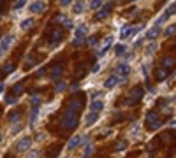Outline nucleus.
Returning <instances> with one entry per match:
<instances>
[{"label": "nucleus", "mask_w": 176, "mask_h": 158, "mask_svg": "<svg viewBox=\"0 0 176 158\" xmlns=\"http://www.w3.org/2000/svg\"><path fill=\"white\" fill-rule=\"evenodd\" d=\"M62 125L65 126L67 130H74L77 125V114L76 111H72L67 107L65 111H64V118H62Z\"/></svg>", "instance_id": "nucleus-1"}, {"label": "nucleus", "mask_w": 176, "mask_h": 158, "mask_svg": "<svg viewBox=\"0 0 176 158\" xmlns=\"http://www.w3.org/2000/svg\"><path fill=\"white\" fill-rule=\"evenodd\" d=\"M159 126H162V121H160L157 111H148L146 114V128L148 130H157Z\"/></svg>", "instance_id": "nucleus-2"}, {"label": "nucleus", "mask_w": 176, "mask_h": 158, "mask_svg": "<svg viewBox=\"0 0 176 158\" xmlns=\"http://www.w3.org/2000/svg\"><path fill=\"white\" fill-rule=\"evenodd\" d=\"M130 74V67H129V63H125V62H121L120 65L116 67V77H118V81H125L127 76Z\"/></svg>", "instance_id": "nucleus-3"}, {"label": "nucleus", "mask_w": 176, "mask_h": 158, "mask_svg": "<svg viewBox=\"0 0 176 158\" xmlns=\"http://www.w3.org/2000/svg\"><path fill=\"white\" fill-rule=\"evenodd\" d=\"M143 27H130V25H125V27L120 30V39L121 41H125L127 37H130V35H136Z\"/></svg>", "instance_id": "nucleus-4"}, {"label": "nucleus", "mask_w": 176, "mask_h": 158, "mask_svg": "<svg viewBox=\"0 0 176 158\" xmlns=\"http://www.w3.org/2000/svg\"><path fill=\"white\" fill-rule=\"evenodd\" d=\"M86 32H88V28L86 25H79L76 30V39H74V46H79V44H83V41H85V37H86Z\"/></svg>", "instance_id": "nucleus-5"}, {"label": "nucleus", "mask_w": 176, "mask_h": 158, "mask_svg": "<svg viewBox=\"0 0 176 158\" xmlns=\"http://www.w3.org/2000/svg\"><path fill=\"white\" fill-rule=\"evenodd\" d=\"M62 39H64V28H53V30H51V33H50L51 46H56Z\"/></svg>", "instance_id": "nucleus-6"}, {"label": "nucleus", "mask_w": 176, "mask_h": 158, "mask_svg": "<svg viewBox=\"0 0 176 158\" xmlns=\"http://www.w3.org/2000/svg\"><path fill=\"white\" fill-rule=\"evenodd\" d=\"M113 2H108L106 6H102V9H100L99 12H97V16H95V19L97 21H102V19H106V18L109 16V12H111V9H113Z\"/></svg>", "instance_id": "nucleus-7"}, {"label": "nucleus", "mask_w": 176, "mask_h": 158, "mask_svg": "<svg viewBox=\"0 0 176 158\" xmlns=\"http://www.w3.org/2000/svg\"><path fill=\"white\" fill-rule=\"evenodd\" d=\"M12 42H14V35H6V37L0 39V53H6L12 46Z\"/></svg>", "instance_id": "nucleus-8"}, {"label": "nucleus", "mask_w": 176, "mask_h": 158, "mask_svg": "<svg viewBox=\"0 0 176 158\" xmlns=\"http://www.w3.org/2000/svg\"><path fill=\"white\" fill-rule=\"evenodd\" d=\"M143 88H134V90H132L130 92V100H127V104H132V102H139V100H141V98H143Z\"/></svg>", "instance_id": "nucleus-9"}, {"label": "nucleus", "mask_w": 176, "mask_h": 158, "mask_svg": "<svg viewBox=\"0 0 176 158\" xmlns=\"http://www.w3.org/2000/svg\"><path fill=\"white\" fill-rule=\"evenodd\" d=\"M30 146H32V139H30V137H23L21 141L16 142V149L18 151H27Z\"/></svg>", "instance_id": "nucleus-10"}, {"label": "nucleus", "mask_w": 176, "mask_h": 158, "mask_svg": "<svg viewBox=\"0 0 176 158\" xmlns=\"http://www.w3.org/2000/svg\"><path fill=\"white\" fill-rule=\"evenodd\" d=\"M44 9H46L44 2H33V4H30V12H33V14H41V12H44Z\"/></svg>", "instance_id": "nucleus-11"}, {"label": "nucleus", "mask_w": 176, "mask_h": 158, "mask_svg": "<svg viewBox=\"0 0 176 158\" xmlns=\"http://www.w3.org/2000/svg\"><path fill=\"white\" fill-rule=\"evenodd\" d=\"M116 83H120V81H118L116 74H113V76H109V77H108V79L104 81V88H106V90H111V88H115V86H116Z\"/></svg>", "instance_id": "nucleus-12"}, {"label": "nucleus", "mask_w": 176, "mask_h": 158, "mask_svg": "<svg viewBox=\"0 0 176 158\" xmlns=\"http://www.w3.org/2000/svg\"><path fill=\"white\" fill-rule=\"evenodd\" d=\"M62 72H64V70H62V65H60V63H58V65H55L53 69H51L50 79H51V81H56V79H58V77L62 76Z\"/></svg>", "instance_id": "nucleus-13"}, {"label": "nucleus", "mask_w": 176, "mask_h": 158, "mask_svg": "<svg viewBox=\"0 0 176 158\" xmlns=\"http://www.w3.org/2000/svg\"><path fill=\"white\" fill-rule=\"evenodd\" d=\"M37 116H39V107H33L32 113H30V118H28V128H33L35 121H37Z\"/></svg>", "instance_id": "nucleus-14"}, {"label": "nucleus", "mask_w": 176, "mask_h": 158, "mask_svg": "<svg viewBox=\"0 0 176 158\" xmlns=\"http://www.w3.org/2000/svg\"><path fill=\"white\" fill-rule=\"evenodd\" d=\"M159 33H160V28L157 27V25H153V27L148 30V33H146V39H148V41H153V39H157Z\"/></svg>", "instance_id": "nucleus-15"}, {"label": "nucleus", "mask_w": 176, "mask_h": 158, "mask_svg": "<svg viewBox=\"0 0 176 158\" xmlns=\"http://www.w3.org/2000/svg\"><path fill=\"white\" fill-rule=\"evenodd\" d=\"M97 120H99V114L90 111V113H88V116H86V120H85V125H86V126H92Z\"/></svg>", "instance_id": "nucleus-16"}, {"label": "nucleus", "mask_w": 176, "mask_h": 158, "mask_svg": "<svg viewBox=\"0 0 176 158\" xmlns=\"http://www.w3.org/2000/svg\"><path fill=\"white\" fill-rule=\"evenodd\" d=\"M111 44H113V37H108L104 41V46H102V49L99 51V55H97V56H104L106 53H108V49L111 48Z\"/></svg>", "instance_id": "nucleus-17"}, {"label": "nucleus", "mask_w": 176, "mask_h": 158, "mask_svg": "<svg viewBox=\"0 0 176 158\" xmlns=\"http://www.w3.org/2000/svg\"><path fill=\"white\" fill-rule=\"evenodd\" d=\"M102 109H104V104L100 102V100H94L92 105H90V111H92V113H97V114H99Z\"/></svg>", "instance_id": "nucleus-18"}, {"label": "nucleus", "mask_w": 176, "mask_h": 158, "mask_svg": "<svg viewBox=\"0 0 176 158\" xmlns=\"http://www.w3.org/2000/svg\"><path fill=\"white\" fill-rule=\"evenodd\" d=\"M174 65H176V60L173 58V56H165L164 60H162V67L167 69V70H169L171 67H174Z\"/></svg>", "instance_id": "nucleus-19"}, {"label": "nucleus", "mask_w": 176, "mask_h": 158, "mask_svg": "<svg viewBox=\"0 0 176 158\" xmlns=\"http://www.w3.org/2000/svg\"><path fill=\"white\" fill-rule=\"evenodd\" d=\"M7 120H9V123H14V125H16L18 121L21 120V111H12Z\"/></svg>", "instance_id": "nucleus-20"}, {"label": "nucleus", "mask_w": 176, "mask_h": 158, "mask_svg": "<svg viewBox=\"0 0 176 158\" xmlns=\"http://www.w3.org/2000/svg\"><path fill=\"white\" fill-rule=\"evenodd\" d=\"M167 76H169V72H167V69H164V67H160L159 70H157V74H155L157 81H164Z\"/></svg>", "instance_id": "nucleus-21"}, {"label": "nucleus", "mask_w": 176, "mask_h": 158, "mask_svg": "<svg viewBox=\"0 0 176 158\" xmlns=\"http://www.w3.org/2000/svg\"><path fill=\"white\" fill-rule=\"evenodd\" d=\"M79 144H81V137H79V135H77V137H72L71 142L67 144V149H74V147L79 146Z\"/></svg>", "instance_id": "nucleus-22"}, {"label": "nucleus", "mask_w": 176, "mask_h": 158, "mask_svg": "<svg viewBox=\"0 0 176 158\" xmlns=\"http://www.w3.org/2000/svg\"><path fill=\"white\" fill-rule=\"evenodd\" d=\"M56 21L62 23V25H65L67 28H72V21L69 19V18H65V16H56Z\"/></svg>", "instance_id": "nucleus-23"}, {"label": "nucleus", "mask_w": 176, "mask_h": 158, "mask_svg": "<svg viewBox=\"0 0 176 158\" xmlns=\"http://www.w3.org/2000/svg\"><path fill=\"white\" fill-rule=\"evenodd\" d=\"M14 69H16V65H14V63H7V65L2 69V70H4V72H2V76H7V74H11Z\"/></svg>", "instance_id": "nucleus-24"}, {"label": "nucleus", "mask_w": 176, "mask_h": 158, "mask_svg": "<svg viewBox=\"0 0 176 158\" xmlns=\"http://www.w3.org/2000/svg\"><path fill=\"white\" fill-rule=\"evenodd\" d=\"M33 23H35V21H33L32 18H28V19H25V21H21V28H23V30H28V28L32 27Z\"/></svg>", "instance_id": "nucleus-25"}, {"label": "nucleus", "mask_w": 176, "mask_h": 158, "mask_svg": "<svg viewBox=\"0 0 176 158\" xmlns=\"http://www.w3.org/2000/svg\"><path fill=\"white\" fill-rule=\"evenodd\" d=\"M125 46H123V44H120V46H116L115 48V55L116 56H121V55H125Z\"/></svg>", "instance_id": "nucleus-26"}, {"label": "nucleus", "mask_w": 176, "mask_h": 158, "mask_svg": "<svg viewBox=\"0 0 176 158\" xmlns=\"http://www.w3.org/2000/svg\"><path fill=\"white\" fill-rule=\"evenodd\" d=\"M174 32H176V25H169V27L164 30V35L165 37H169V35H173Z\"/></svg>", "instance_id": "nucleus-27"}, {"label": "nucleus", "mask_w": 176, "mask_h": 158, "mask_svg": "<svg viewBox=\"0 0 176 158\" xmlns=\"http://www.w3.org/2000/svg\"><path fill=\"white\" fill-rule=\"evenodd\" d=\"M12 93H14V95H21L23 93V84H20V83L14 84V86H12Z\"/></svg>", "instance_id": "nucleus-28"}, {"label": "nucleus", "mask_w": 176, "mask_h": 158, "mask_svg": "<svg viewBox=\"0 0 176 158\" xmlns=\"http://www.w3.org/2000/svg\"><path fill=\"white\" fill-rule=\"evenodd\" d=\"M25 4H27L25 0H18L16 4L12 6V9H14V11H18V9H23V7H25Z\"/></svg>", "instance_id": "nucleus-29"}, {"label": "nucleus", "mask_w": 176, "mask_h": 158, "mask_svg": "<svg viewBox=\"0 0 176 158\" xmlns=\"http://www.w3.org/2000/svg\"><path fill=\"white\" fill-rule=\"evenodd\" d=\"M92 149H94V147H92V144L88 142V144H86V149H85V153H83V158H88V156H90V153H92Z\"/></svg>", "instance_id": "nucleus-30"}, {"label": "nucleus", "mask_w": 176, "mask_h": 158, "mask_svg": "<svg viewBox=\"0 0 176 158\" xmlns=\"http://www.w3.org/2000/svg\"><path fill=\"white\" fill-rule=\"evenodd\" d=\"M97 41H99V35H92V37L88 39V46H95Z\"/></svg>", "instance_id": "nucleus-31"}, {"label": "nucleus", "mask_w": 176, "mask_h": 158, "mask_svg": "<svg viewBox=\"0 0 176 158\" xmlns=\"http://www.w3.org/2000/svg\"><path fill=\"white\" fill-rule=\"evenodd\" d=\"M64 90H67V84L65 83H58V84H56V92L60 93V92H64Z\"/></svg>", "instance_id": "nucleus-32"}, {"label": "nucleus", "mask_w": 176, "mask_h": 158, "mask_svg": "<svg viewBox=\"0 0 176 158\" xmlns=\"http://www.w3.org/2000/svg\"><path fill=\"white\" fill-rule=\"evenodd\" d=\"M6 104H9V105L16 104V97H14V95H11V97H6Z\"/></svg>", "instance_id": "nucleus-33"}, {"label": "nucleus", "mask_w": 176, "mask_h": 158, "mask_svg": "<svg viewBox=\"0 0 176 158\" xmlns=\"http://www.w3.org/2000/svg\"><path fill=\"white\" fill-rule=\"evenodd\" d=\"M81 11H83V4H81V2H79V4H74V12H76V14H79Z\"/></svg>", "instance_id": "nucleus-34"}, {"label": "nucleus", "mask_w": 176, "mask_h": 158, "mask_svg": "<svg viewBox=\"0 0 176 158\" xmlns=\"http://www.w3.org/2000/svg\"><path fill=\"white\" fill-rule=\"evenodd\" d=\"M127 146H129V144H127L125 141H123V142H118V144H116V149H121V151H123V149H127Z\"/></svg>", "instance_id": "nucleus-35"}, {"label": "nucleus", "mask_w": 176, "mask_h": 158, "mask_svg": "<svg viewBox=\"0 0 176 158\" xmlns=\"http://www.w3.org/2000/svg\"><path fill=\"white\" fill-rule=\"evenodd\" d=\"M21 128H23L21 123H16V125H14V128H12V134H18V132L21 130Z\"/></svg>", "instance_id": "nucleus-36"}, {"label": "nucleus", "mask_w": 176, "mask_h": 158, "mask_svg": "<svg viewBox=\"0 0 176 158\" xmlns=\"http://www.w3.org/2000/svg\"><path fill=\"white\" fill-rule=\"evenodd\" d=\"M100 6H102L100 2H92V4H90V7H92V9H99Z\"/></svg>", "instance_id": "nucleus-37"}, {"label": "nucleus", "mask_w": 176, "mask_h": 158, "mask_svg": "<svg viewBox=\"0 0 176 158\" xmlns=\"http://www.w3.org/2000/svg\"><path fill=\"white\" fill-rule=\"evenodd\" d=\"M99 69H100V65H99V63H95V65L92 67V72L95 74V72H99Z\"/></svg>", "instance_id": "nucleus-38"}, {"label": "nucleus", "mask_w": 176, "mask_h": 158, "mask_svg": "<svg viewBox=\"0 0 176 158\" xmlns=\"http://www.w3.org/2000/svg\"><path fill=\"white\" fill-rule=\"evenodd\" d=\"M4 9H6V4H4V2H0V14L4 12Z\"/></svg>", "instance_id": "nucleus-39"}, {"label": "nucleus", "mask_w": 176, "mask_h": 158, "mask_svg": "<svg viewBox=\"0 0 176 158\" xmlns=\"http://www.w3.org/2000/svg\"><path fill=\"white\" fill-rule=\"evenodd\" d=\"M0 141H2V134H0Z\"/></svg>", "instance_id": "nucleus-40"}, {"label": "nucleus", "mask_w": 176, "mask_h": 158, "mask_svg": "<svg viewBox=\"0 0 176 158\" xmlns=\"http://www.w3.org/2000/svg\"><path fill=\"white\" fill-rule=\"evenodd\" d=\"M100 158H106V156H100Z\"/></svg>", "instance_id": "nucleus-41"}, {"label": "nucleus", "mask_w": 176, "mask_h": 158, "mask_svg": "<svg viewBox=\"0 0 176 158\" xmlns=\"http://www.w3.org/2000/svg\"><path fill=\"white\" fill-rule=\"evenodd\" d=\"M9 158H12V156H9Z\"/></svg>", "instance_id": "nucleus-42"}]
</instances>
